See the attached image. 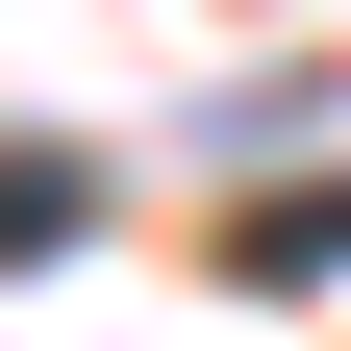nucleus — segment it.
<instances>
[{"mask_svg":"<svg viewBox=\"0 0 351 351\" xmlns=\"http://www.w3.org/2000/svg\"><path fill=\"white\" fill-rule=\"evenodd\" d=\"M75 226H101V176L75 151H0V251H75Z\"/></svg>","mask_w":351,"mask_h":351,"instance_id":"obj_1","label":"nucleus"},{"mask_svg":"<svg viewBox=\"0 0 351 351\" xmlns=\"http://www.w3.org/2000/svg\"><path fill=\"white\" fill-rule=\"evenodd\" d=\"M301 251H351V176H326V201H276V226H251V276H301Z\"/></svg>","mask_w":351,"mask_h":351,"instance_id":"obj_2","label":"nucleus"}]
</instances>
